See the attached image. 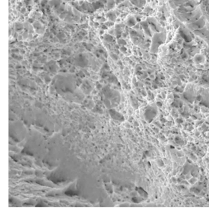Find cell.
Segmentation results:
<instances>
[{
    "mask_svg": "<svg viewBox=\"0 0 209 212\" xmlns=\"http://www.w3.org/2000/svg\"><path fill=\"white\" fill-rule=\"evenodd\" d=\"M166 34L163 32L155 33L152 38V44L151 46L150 52L152 53H157L158 48L161 44L166 41Z\"/></svg>",
    "mask_w": 209,
    "mask_h": 212,
    "instance_id": "cell-2",
    "label": "cell"
},
{
    "mask_svg": "<svg viewBox=\"0 0 209 212\" xmlns=\"http://www.w3.org/2000/svg\"><path fill=\"white\" fill-rule=\"evenodd\" d=\"M180 34L182 38L186 42H190L192 41V38H191V36H190V34L188 32H186L185 30L182 29V28L180 30Z\"/></svg>",
    "mask_w": 209,
    "mask_h": 212,
    "instance_id": "cell-5",
    "label": "cell"
},
{
    "mask_svg": "<svg viewBox=\"0 0 209 212\" xmlns=\"http://www.w3.org/2000/svg\"></svg>",
    "mask_w": 209,
    "mask_h": 212,
    "instance_id": "cell-16",
    "label": "cell"
},
{
    "mask_svg": "<svg viewBox=\"0 0 209 212\" xmlns=\"http://www.w3.org/2000/svg\"><path fill=\"white\" fill-rule=\"evenodd\" d=\"M107 17L110 19L111 21H114L116 18V16H115V13L113 11H110L107 14Z\"/></svg>",
    "mask_w": 209,
    "mask_h": 212,
    "instance_id": "cell-10",
    "label": "cell"
},
{
    "mask_svg": "<svg viewBox=\"0 0 209 212\" xmlns=\"http://www.w3.org/2000/svg\"><path fill=\"white\" fill-rule=\"evenodd\" d=\"M205 25H206V18L204 16H202L199 19H198L196 21L190 23V24H186V26L188 28L194 32L195 30L202 29L204 27H205Z\"/></svg>",
    "mask_w": 209,
    "mask_h": 212,
    "instance_id": "cell-3",
    "label": "cell"
},
{
    "mask_svg": "<svg viewBox=\"0 0 209 212\" xmlns=\"http://www.w3.org/2000/svg\"><path fill=\"white\" fill-rule=\"evenodd\" d=\"M205 60V57L201 54H197L194 57V61L196 63H203Z\"/></svg>",
    "mask_w": 209,
    "mask_h": 212,
    "instance_id": "cell-6",
    "label": "cell"
},
{
    "mask_svg": "<svg viewBox=\"0 0 209 212\" xmlns=\"http://www.w3.org/2000/svg\"><path fill=\"white\" fill-rule=\"evenodd\" d=\"M127 25L130 27L135 26L136 25V20L135 18L132 16H131L128 18V20H127Z\"/></svg>",
    "mask_w": 209,
    "mask_h": 212,
    "instance_id": "cell-9",
    "label": "cell"
},
{
    "mask_svg": "<svg viewBox=\"0 0 209 212\" xmlns=\"http://www.w3.org/2000/svg\"><path fill=\"white\" fill-rule=\"evenodd\" d=\"M175 16H177L179 20L182 22L186 24H190V23L194 22L201 18L203 16L202 12L199 6L191 12H187V13H178V12L174 11Z\"/></svg>",
    "mask_w": 209,
    "mask_h": 212,
    "instance_id": "cell-1",
    "label": "cell"
},
{
    "mask_svg": "<svg viewBox=\"0 0 209 212\" xmlns=\"http://www.w3.org/2000/svg\"><path fill=\"white\" fill-rule=\"evenodd\" d=\"M115 6V3H114V0H108V3H107V6L108 8L111 9V8H114Z\"/></svg>",
    "mask_w": 209,
    "mask_h": 212,
    "instance_id": "cell-12",
    "label": "cell"
},
{
    "mask_svg": "<svg viewBox=\"0 0 209 212\" xmlns=\"http://www.w3.org/2000/svg\"><path fill=\"white\" fill-rule=\"evenodd\" d=\"M118 44L122 45V46H124V45H126V41L123 39H118Z\"/></svg>",
    "mask_w": 209,
    "mask_h": 212,
    "instance_id": "cell-13",
    "label": "cell"
},
{
    "mask_svg": "<svg viewBox=\"0 0 209 212\" xmlns=\"http://www.w3.org/2000/svg\"><path fill=\"white\" fill-rule=\"evenodd\" d=\"M104 39L107 42H112V41H113V40H114V39H113L112 35H110V34H106L104 37Z\"/></svg>",
    "mask_w": 209,
    "mask_h": 212,
    "instance_id": "cell-11",
    "label": "cell"
},
{
    "mask_svg": "<svg viewBox=\"0 0 209 212\" xmlns=\"http://www.w3.org/2000/svg\"><path fill=\"white\" fill-rule=\"evenodd\" d=\"M110 56H111L112 58L114 60H118V56L116 55V54H111V55H110Z\"/></svg>",
    "mask_w": 209,
    "mask_h": 212,
    "instance_id": "cell-14",
    "label": "cell"
},
{
    "mask_svg": "<svg viewBox=\"0 0 209 212\" xmlns=\"http://www.w3.org/2000/svg\"><path fill=\"white\" fill-rule=\"evenodd\" d=\"M147 22L148 23L149 25L150 26V28L153 30V31L156 32V33H159L161 31V28L156 22V20L153 18H148L147 19Z\"/></svg>",
    "mask_w": 209,
    "mask_h": 212,
    "instance_id": "cell-4",
    "label": "cell"
},
{
    "mask_svg": "<svg viewBox=\"0 0 209 212\" xmlns=\"http://www.w3.org/2000/svg\"><path fill=\"white\" fill-rule=\"evenodd\" d=\"M141 25L143 27V28H144L145 33H146L147 34H148V36H150L151 32H150V25H149L148 22L147 21L142 22L141 23Z\"/></svg>",
    "mask_w": 209,
    "mask_h": 212,
    "instance_id": "cell-7",
    "label": "cell"
},
{
    "mask_svg": "<svg viewBox=\"0 0 209 212\" xmlns=\"http://www.w3.org/2000/svg\"><path fill=\"white\" fill-rule=\"evenodd\" d=\"M131 1L134 5L139 8H142L146 3V0H131Z\"/></svg>",
    "mask_w": 209,
    "mask_h": 212,
    "instance_id": "cell-8",
    "label": "cell"
},
{
    "mask_svg": "<svg viewBox=\"0 0 209 212\" xmlns=\"http://www.w3.org/2000/svg\"><path fill=\"white\" fill-rule=\"evenodd\" d=\"M120 51H121V52H124L126 51L127 49L125 48V47H124V46H122V48H120Z\"/></svg>",
    "mask_w": 209,
    "mask_h": 212,
    "instance_id": "cell-15",
    "label": "cell"
}]
</instances>
